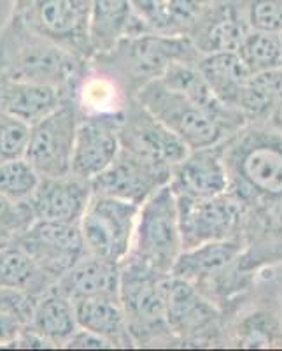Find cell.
Wrapping results in <instances>:
<instances>
[{
	"instance_id": "1",
	"label": "cell",
	"mask_w": 282,
	"mask_h": 351,
	"mask_svg": "<svg viewBox=\"0 0 282 351\" xmlns=\"http://www.w3.org/2000/svg\"><path fill=\"white\" fill-rule=\"evenodd\" d=\"M230 192L242 202L244 232L251 225L261 234H282V136L268 123H246L222 141Z\"/></svg>"
},
{
	"instance_id": "2",
	"label": "cell",
	"mask_w": 282,
	"mask_h": 351,
	"mask_svg": "<svg viewBox=\"0 0 282 351\" xmlns=\"http://www.w3.org/2000/svg\"><path fill=\"white\" fill-rule=\"evenodd\" d=\"M90 62L37 34L20 14L0 30V77L48 84L70 95L79 93Z\"/></svg>"
},
{
	"instance_id": "3",
	"label": "cell",
	"mask_w": 282,
	"mask_h": 351,
	"mask_svg": "<svg viewBox=\"0 0 282 351\" xmlns=\"http://www.w3.org/2000/svg\"><path fill=\"white\" fill-rule=\"evenodd\" d=\"M198 58L200 53L186 36L142 32L123 37L112 49L93 56L90 65L127 100L162 77L174 62H198Z\"/></svg>"
},
{
	"instance_id": "4",
	"label": "cell",
	"mask_w": 282,
	"mask_h": 351,
	"mask_svg": "<svg viewBox=\"0 0 282 351\" xmlns=\"http://www.w3.org/2000/svg\"><path fill=\"white\" fill-rule=\"evenodd\" d=\"M170 276L127 256L121 263L120 300L136 346L177 341L168 327L167 293Z\"/></svg>"
},
{
	"instance_id": "5",
	"label": "cell",
	"mask_w": 282,
	"mask_h": 351,
	"mask_svg": "<svg viewBox=\"0 0 282 351\" xmlns=\"http://www.w3.org/2000/svg\"><path fill=\"white\" fill-rule=\"evenodd\" d=\"M136 99L167 125L175 136H179L190 149L221 144L239 130L235 125L167 86L159 77L146 84Z\"/></svg>"
},
{
	"instance_id": "6",
	"label": "cell",
	"mask_w": 282,
	"mask_h": 351,
	"mask_svg": "<svg viewBox=\"0 0 282 351\" xmlns=\"http://www.w3.org/2000/svg\"><path fill=\"white\" fill-rule=\"evenodd\" d=\"M181 252L183 239L177 197L170 184H165L140 206L128 256L170 276Z\"/></svg>"
},
{
	"instance_id": "7",
	"label": "cell",
	"mask_w": 282,
	"mask_h": 351,
	"mask_svg": "<svg viewBox=\"0 0 282 351\" xmlns=\"http://www.w3.org/2000/svg\"><path fill=\"white\" fill-rule=\"evenodd\" d=\"M139 209L137 204L93 193L79 219L86 253L123 263L130 255Z\"/></svg>"
},
{
	"instance_id": "8",
	"label": "cell",
	"mask_w": 282,
	"mask_h": 351,
	"mask_svg": "<svg viewBox=\"0 0 282 351\" xmlns=\"http://www.w3.org/2000/svg\"><path fill=\"white\" fill-rule=\"evenodd\" d=\"M81 116L83 106L77 95L68 97L55 111L30 127L25 158L40 178L72 174V156Z\"/></svg>"
},
{
	"instance_id": "9",
	"label": "cell",
	"mask_w": 282,
	"mask_h": 351,
	"mask_svg": "<svg viewBox=\"0 0 282 351\" xmlns=\"http://www.w3.org/2000/svg\"><path fill=\"white\" fill-rule=\"evenodd\" d=\"M177 208L183 250L244 237L246 213L242 202L230 190L207 199L177 197Z\"/></svg>"
},
{
	"instance_id": "10",
	"label": "cell",
	"mask_w": 282,
	"mask_h": 351,
	"mask_svg": "<svg viewBox=\"0 0 282 351\" xmlns=\"http://www.w3.org/2000/svg\"><path fill=\"white\" fill-rule=\"evenodd\" d=\"M90 12L92 0H32L18 14L37 34L90 62Z\"/></svg>"
},
{
	"instance_id": "11",
	"label": "cell",
	"mask_w": 282,
	"mask_h": 351,
	"mask_svg": "<svg viewBox=\"0 0 282 351\" xmlns=\"http://www.w3.org/2000/svg\"><path fill=\"white\" fill-rule=\"evenodd\" d=\"M120 141L123 149L163 169H172L190 153L188 144L136 97L120 109Z\"/></svg>"
},
{
	"instance_id": "12",
	"label": "cell",
	"mask_w": 282,
	"mask_h": 351,
	"mask_svg": "<svg viewBox=\"0 0 282 351\" xmlns=\"http://www.w3.org/2000/svg\"><path fill=\"white\" fill-rule=\"evenodd\" d=\"M30 258L58 281L86 253L79 221H49L36 219L18 241Z\"/></svg>"
},
{
	"instance_id": "13",
	"label": "cell",
	"mask_w": 282,
	"mask_h": 351,
	"mask_svg": "<svg viewBox=\"0 0 282 351\" xmlns=\"http://www.w3.org/2000/svg\"><path fill=\"white\" fill-rule=\"evenodd\" d=\"M172 169L158 165L121 148L107 169H103L92 183L93 193L142 206L153 193L170 181Z\"/></svg>"
},
{
	"instance_id": "14",
	"label": "cell",
	"mask_w": 282,
	"mask_h": 351,
	"mask_svg": "<svg viewBox=\"0 0 282 351\" xmlns=\"http://www.w3.org/2000/svg\"><path fill=\"white\" fill-rule=\"evenodd\" d=\"M167 319L172 334L181 343H205L219 332L221 313L212 299L195 285L170 276L167 293Z\"/></svg>"
},
{
	"instance_id": "15",
	"label": "cell",
	"mask_w": 282,
	"mask_h": 351,
	"mask_svg": "<svg viewBox=\"0 0 282 351\" xmlns=\"http://www.w3.org/2000/svg\"><path fill=\"white\" fill-rule=\"evenodd\" d=\"M121 152L120 111L81 116L72 156V174L92 181Z\"/></svg>"
},
{
	"instance_id": "16",
	"label": "cell",
	"mask_w": 282,
	"mask_h": 351,
	"mask_svg": "<svg viewBox=\"0 0 282 351\" xmlns=\"http://www.w3.org/2000/svg\"><path fill=\"white\" fill-rule=\"evenodd\" d=\"M246 247L244 237H233L183 250L170 276L195 285L198 290L214 287L216 291L227 281L228 272L239 265Z\"/></svg>"
},
{
	"instance_id": "17",
	"label": "cell",
	"mask_w": 282,
	"mask_h": 351,
	"mask_svg": "<svg viewBox=\"0 0 282 351\" xmlns=\"http://www.w3.org/2000/svg\"><path fill=\"white\" fill-rule=\"evenodd\" d=\"M168 184L175 197L190 199H207L228 192L230 176L222 156V143L190 149L179 164L172 167Z\"/></svg>"
},
{
	"instance_id": "18",
	"label": "cell",
	"mask_w": 282,
	"mask_h": 351,
	"mask_svg": "<svg viewBox=\"0 0 282 351\" xmlns=\"http://www.w3.org/2000/svg\"><path fill=\"white\" fill-rule=\"evenodd\" d=\"M247 32L249 27L240 12L239 0H235L207 4L195 23L190 27L186 37L202 56L212 53L239 51Z\"/></svg>"
},
{
	"instance_id": "19",
	"label": "cell",
	"mask_w": 282,
	"mask_h": 351,
	"mask_svg": "<svg viewBox=\"0 0 282 351\" xmlns=\"http://www.w3.org/2000/svg\"><path fill=\"white\" fill-rule=\"evenodd\" d=\"M92 195L90 181L68 174L60 178H40L39 186L28 202L37 219L77 223Z\"/></svg>"
},
{
	"instance_id": "20",
	"label": "cell",
	"mask_w": 282,
	"mask_h": 351,
	"mask_svg": "<svg viewBox=\"0 0 282 351\" xmlns=\"http://www.w3.org/2000/svg\"><path fill=\"white\" fill-rule=\"evenodd\" d=\"M121 263L84 253L60 280L56 288L72 302L92 297H120Z\"/></svg>"
},
{
	"instance_id": "21",
	"label": "cell",
	"mask_w": 282,
	"mask_h": 351,
	"mask_svg": "<svg viewBox=\"0 0 282 351\" xmlns=\"http://www.w3.org/2000/svg\"><path fill=\"white\" fill-rule=\"evenodd\" d=\"M147 32L131 0H92L90 44L93 56L112 49L123 37Z\"/></svg>"
},
{
	"instance_id": "22",
	"label": "cell",
	"mask_w": 282,
	"mask_h": 351,
	"mask_svg": "<svg viewBox=\"0 0 282 351\" xmlns=\"http://www.w3.org/2000/svg\"><path fill=\"white\" fill-rule=\"evenodd\" d=\"M70 93L48 84L23 83L0 77V111L16 116L28 125L37 123L55 111Z\"/></svg>"
},
{
	"instance_id": "23",
	"label": "cell",
	"mask_w": 282,
	"mask_h": 351,
	"mask_svg": "<svg viewBox=\"0 0 282 351\" xmlns=\"http://www.w3.org/2000/svg\"><path fill=\"white\" fill-rule=\"evenodd\" d=\"M74 306L81 328L103 337L112 348L136 346L120 297H92L77 300Z\"/></svg>"
},
{
	"instance_id": "24",
	"label": "cell",
	"mask_w": 282,
	"mask_h": 351,
	"mask_svg": "<svg viewBox=\"0 0 282 351\" xmlns=\"http://www.w3.org/2000/svg\"><path fill=\"white\" fill-rule=\"evenodd\" d=\"M196 65L222 104L239 111V100L242 97L244 88L253 76L239 53L225 51L202 55Z\"/></svg>"
},
{
	"instance_id": "25",
	"label": "cell",
	"mask_w": 282,
	"mask_h": 351,
	"mask_svg": "<svg viewBox=\"0 0 282 351\" xmlns=\"http://www.w3.org/2000/svg\"><path fill=\"white\" fill-rule=\"evenodd\" d=\"M28 327L44 337L53 348H64L72 334L79 328L76 306L55 287L39 297Z\"/></svg>"
},
{
	"instance_id": "26",
	"label": "cell",
	"mask_w": 282,
	"mask_h": 351,
	"mask_svg": "<svg viewBox=\"0 0 282 351\" xmlns=\"http://www.w3.org/2000/svg\"><path fill=\"white\" fill-rule=\"evenodd\" d=\"M55 285L20 244L0 247V288H16L39 299Z\"/></svg>"
},
{
	"instance_id": "27",
	"label": "cell",
	"mask_w": 282,
	"mask_h": 351,
	"mask_svg": "<svg viewBox=\"0 0 282 351\" xmlns=\"http://www.w3.org/2000/svg\"><path fill=\"white\" fill-rule=\"evenodd\" d=\"M237 348H282V311L255 307L239 316L231 328Z\"/></svg>"
},
{
	"instance_id": "28",
	"label": "cell",
	"mask_w": 282,
	"mask_h": 351,
	"mask_svg": "<svg viewBox=\"0 0 282 351\" xmlns=\"http://www.w3.org/2000/svg\"><path fill=\"white\" fill-rule=\"evenodd\" d=\"M282 97V67L253 74L239 100V111L247 123H266Z\"/></svg>"
},
{
	"instance_id": "29",
	"label": "cell",
	"mask_w": 282,
	"mask_h": 351,
	"mask_svg": "<svg viewBox=\"0 0 282 351\" xmlns=\"http://www.w3.org/2000/svg\"><path fill=\"white\" fill-rule=\"evenodd\" d=\"M251 74L282 67L281 34L249 30L237 51Z\"/></svg>"
},
{
	"instance_id": "30",
	"label": "cell",
	"mask_w": 282,
	"mask_h": 351,
	"mask_svg": "<svg viewBox=\"0 0 282 351\" xmlns=\"http://www.w3.org/2000/svg\"><path fill=\"white\" fill-rule=\"evenodd\" d=\"M40 183V176L25 156L0 162V193L18 202L34 195Z\"/></svg>"
},
{
	"instance_id": "31",
	"label": "cell",
	"mask_w": 282,
	"mask_h": 351,
	"mask_svg": "<svg viewBox=\"0 0 282 351\" xmlns=\"http://www.w3.org/2000/svg\"><path fill=\"white\" fill-rule=\"evenodd\" d=\"M36 219L28 200L18 202L0 193V247L18 244Z\"/></svg>"
},
{
	"instance_id": "32",
	"label": "cell",
	"mask_w": 282,
	"mask_h": 351,
	"mask_svg": "<svg viewBox=\"0 0 282 351\" xmlns=\"http://www.w3.org/2000/svg\"><path fill=\"white\" fill-rule=\"evenodd\" d=\"M239 8L249 30L282 32V0H239Z\"/></svg>"
},
{
	"instance_id": "33",
	"label": "cell",
	"mask_w": 282,
	"mask_h": 351,
	"mask_svg": "<svg viewBox=\"0 0 282 351\" xmlns=\"http://www.w3.org/2000/svg\"><path fill=\"white\" fill-rule=\"evenodd\" d=\"M30 127L32 125L16 116L0 111V162L25 156L30 139Z\"/></svg>"
},
{
	"instance_id": "34",
	"label": "cell",
	"mask_w": 282,
	"mask_h": 351,
	"mask_svg": "<svg viewBox=\"0 0 282 351\" xmlns=\"http://www.w3.org/2000/svg\"><path fill=\"white\" fill-rule=\"evenodd\" d=\"M25 327H28V325H25L18 316L0 309V346L12 348V344Z\"/></svg>"
},
{
	"instance_id": "35",
	"label": "cell",
	"mask_w": 282,
	"mask_h": 351,
	"mask_svg": "<svg viewBox=\"0 0 282 351\" xmlns=\"http://www.w3.org/2000/svg\"><path fill=\"white\" fill-rule=\"evenodd\" d=\"M64 348H81V350H84V348H95V350H100V348H112V344L103 339V337H100V335L79 327L72 334L70 339L65 343Z\"/></svg>"
},
{
	"instance_id": "36",
	"label": "cell",
	"mask_w": 282,
	"mask_h": 351,
	"mask_svg": "<svg viewBox=\"0 0 282 351\" xmlns=\"http://www.w3.org/2000/svg\"><path fill=\"white\" fill-rule=\"evenodd\" d=\"M266 123L270 125L274 130H277L282 136V97L279 99V102L275 104V108L272 109L270 116H268V121Z\"/></svg>"
},
{
	"instance_id": "37",
	"label": "cell",
	"mask_w": 282,
	"mask_h": 351,
	"mask_svg": "<svg viewBox=\"0 0 282 351\" xmlns=\"http://www.w3.org/2000/svg\"><path fill=\"white\" fill-rule=\"evenodd\" d=\"M162 2H165V0H131V4L136 8V11L142 12V14L155 11Z\"/></svg>"
},
{
	"instance_id": "38",
	"label": "cell",
	"mask_w": 282,
	"mask_h": 351,
	"mask_svg": "<svg viewBox=\"0 0 282 351\" xmlns=\"http://www.w3.org/2000/svg\"><path fill=\"white\" fill-rule=\"evenodd\" d=\"M30 4H32V0H14V9H12V12L18 14V12L25 11Z\"/></svg>"
},
{
	"instance_id": "39",
	"label": "cell",
	"mask_w": 282,
	"mask_h": 351,
	"mask_svg": "<svg viewBox=\"0 0 282 351\" xmlns=\"http://www.w3.org/2000/svg\"><path fill=\"white\" fill-rule=\"evenodd\" d=\"M209 4H214V2H235V0H205Z\"/></svg>"
},
{
	"instance_id": "40",
	"label": "cell",
	"mask_w": 282,
	"mask_h": 351,
	"mask_svg": "<svg viewBox=\"0 0 282 351\" xmlns=\"http://www.w3.org/2000/svg\"><path fill=\"white\" fill-rule=\"evenodd\" d=\"M281 44H282V32H281Z\"/></svg>"
}]
</instances>
